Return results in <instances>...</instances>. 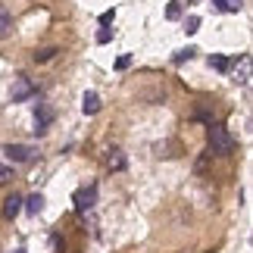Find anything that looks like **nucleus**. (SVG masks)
<instances>
[{"instance_id":"5","label":"nucleus","mask_w":253,"mask_h":253,"mask_svg":"<svg viewBox=\"0 0 253 253\" xmlns=\"http://www.w3.org/2000/svg\"><path fill=\"white\" fill-rule=\"evenodd\" d=\"M94 200H97V184H87V188H82L79 194H75V210H79V212L91 210Z\"/></svg>"},{"instance_id":"15","label":"nucleus","mask_w":253,"mask_h":253,"mask_svg":"<svg viewBox=\"0 0 253 253\" xmlns=\"http://www.w3.org/2000/svg\"><path fill=\"white\" fill-rule=\"evenodd\" d=\"M197 53L194 47H184V50H175V56H172V63H184V60H191V56Z\"/></svg>"},{"instance_id":"13","label":"nucleus","mask_w":253,"mask_h":253,"mask_svg":"<svg viewBox=\"0 0 253 253\" xmlns=\"http://www.w3.org/2000/svg\"><path fill=\"white\" fill-rule=\"evenodd\" d=\"M56 53H60L56 47H44V50H35V63H47V60H53Z\"/></svg>"},{"instance_id":"7","label":"nucleus","mask_w":253,"mask_h":253,"mask_svg":"<svg viewBox=\"0 0 253 253\" xmlns=\"http://www.w3.org/2000/svg\"><path fill=\"white\" fill-rule=\"evenodd\" d=\"M19 210H22V197H19V194H9V197L3 200V216L6 219H16Z\"/></svg>"},{"instance_id":"4","label":"nucleus","mask_w":253,"mask_h":253,"mask_svg":"<svg viewBox=\"0 0 253 253\" xmlns=\"http://www.w3.org/2000/svg\"><path fill=\"white\" fill-rule=\"evenodd\" d=\"M50 122H53V106L38 103V110H35V134H47Z\"/></svg>"},{"instance_id":"11","label":"nucleus","mask_w":253,"mask_h":253,"mask_svg":"<svg viewBox=\"0 0 253 253\" xmlns=\"http://www.w3.org/2000/svg\"><path fill=\"white\" fill-rule=\"evenodd\" d=\"M25 210L32 212V216H38V212L44 210V197H41V194H32V197L25 200Z\"/></svg>"},{"instance_id":"23","label":"nucleus","mask_w":253,"mask_h":253,"mask_svg":"<svg viewBox=\"0 0 253 253\" xmlns=\"http://www.w3.org/2000/svg\"><path fill=\"white\" fill-rule=\"evenodd\" d=\"M194 3H197V0H194Z\"/></svg>"},{"instance_id":"10","label":"nucleus","mask_w":253,"mask_h":253,"mask_svg":"<svg viewBox=\"0 0 253 253\" xmlns=\"http://www.w3.org/2000/svg\"><path fill=\"white\" fill-rule=\"evenodd\" d=\"M9 32H13V13L0 3V38H6Z\"/></svg>"},{"instance_id":"12","label":"nucleus","mask_w":253,"mask_h":253,"mask_svg":"<svg viewBox=\"0 0 253 253\" xmlns=\"http://www.w3.org/2000/svg\"><path fill=\"white\" fill-rule=\"evenodd\" d=\"M210 66H212V69H219V72H228V69H231V60H228V56L212 53V56H210Z\"/></svg>"},{"instance_id":"3","label":"nucleus","mask_w":253,"mask_h":253,"mask_svg":"<svg viewBox=\"0 0 253 253\" xmlns=\"http://www.w3.org/2000/svg\"><path fill=\"white\" fill-rule=\"evenodd\" d=\"M28 97H35V84L25 79V75H19V79L13 82V91H9V100L13 103H22L28 100Z\"/></svg>"},{"instance_id":"14","label":"nucleus","mask_w":253,"mask_h":253,"mask_svg":"<svg viewBox=\"0 0 253 253\" xmlns=\"http://www.w3.org/2000/svg\"><path fill=\"white\" fill-rule=\"evenodd\" d=\"M219 9H225V13H238L241 6H244V0H216Z\"/></svg>"},{"instance_id":"18","label":"nucleus","mask_w":253,"mask_h":253,"mask_svg":"<svg viewBox=\"0 0 253 253\" xmlns=\"http://www.w3.org/2000/svg\"><path fill=\"white\" fill-rule=\"evenodd\" d=\"M113 41V28H100L97 32V44H110Z\"/></svg>"},{"instance_id":"21","label":"nucleus","mask_w":253,"mask_h":253,"mask_svg":"<svg viewBox=\"0 0 253 253\" xmlns=\"http://www.w3.org/2000/svg\"><path fill=\"white\" fill-rule=\"evenodd\" d=\"M128 63H131V56L125 53V56H119V63H116V69H125V66H128Z\"/></svg>"},{"instance_id":"6","label":"nucleus","mask_w":253,"mask_h":253,"mask_svg":"<svg viewBox=\"0 0 253 253\" xmlns=\"http://www.w3.org/2000/svg\"><path fill=\"white\" fill-rule=\"evenodd\" d=\"M253 69V56L250 53H244V56H241V63L235 66V82H241V84H250V72Z\"/></svg>"},{"instance_id":"22","label":"nucleus","mask_w":253,"mask_h":253,"mask_svg":"<svg viewBox=\"0 0 253 253\" xmlns=\"http://www.w3.org/2000/svg\"><path fill=\"white\" fill-rule=\"evenodd\" d=\"M16 253H25V250H16Z\"/></svg>"},{"instance_id":"19","label":"nucleus","mask_w":253,"mask_h":253,"mask_svg":"<svg viewBox=\"0 0 253 253\" xmlns=\"http://www.w3.org/2000/svg\"><path fill=\"white\" fill-rule=\"evenodd\" d=\"M113 19H116V9H106V13H100V25L106 28V25L113 22Z\"/></svg>"},{"instance_id":"1","label":"nucleus","mask_w":253,"mask_h":253,"mask_svg":"<svg viewBox=\"0 0 253 253\" xmlns=\"http://www.w3.org/2000/svg\"><path fill=\"white\" fill-rule=\"evenodd\" d=\"M207 141H210V150L216 153V157H231V153H235V147H238L235 134H231L225 125H219V122H210Z\"/></svg>"},{"instance_id":"8","label":"nucleus","mask_w":253,"mask_h":253,"mask_svg":"<svg viewBox=\"0 0 253 253\" xmlns=\"http://www.w3.org/2000/svg\"><path fill=\"white\" fill-rule=\"evenodd\" d=\"M97 110H100V97H97L94 91H84V97H82V113L84 116H94Z\"/></svg>"},{"instance_id":"9","label":"nucleus","mask_w":253,"mask_h":253,"mask_svg":"<svg viewBox=\"0 0 253 253\" xmlns=\"http://www.w3.org/2000/svg\"><path fill=\"white\" fill-rule=\"evenodd\" d=\"M106 169H113V172L125 169V153L122 150H110V153H106Z\"/></svg>"},{"instance_id":"16","label":"nucleus","mask_w":253,"mask_h":253,"mask_svg":"<svg viewBox=\"0 0 253 253\" xmlns=\"http://www.w3.org/2000/svg\"><path fill=\"white\" fill-rule=\"evenodd\" d=\"M197 28H200V19H197V16L184 19V35H197Z\"/></svg>"},{"instance_id":"2","label":"nucleus","mask_w":253,"mask_h":253,"mask_svg":"<svg viewBox=\"0 0 253 253\" xmlns=\"http://www.w3.org/2000/svg\"><path fill=\"white\" fill-rule=\"evenodd\" d=\"M3 153L9 163H32L38 157V147H32V144H6Z\"/></svg>"},{"instance_id":"17","label":"nucleus","mask_w":253,"mask_h":253,"mask_svg":"<svg viewBox=\"0 0 253 253\" xmlns=\"http://www.w3.org/2000/svg\"><path fill=\"white\" fill-rule=\"evenodd\" d=\"M166 19H181V3L178 0H172V3L166 6Z\"/></svg>"},{"instance_id":"20","label":"nucleus","mask_w":253,"mask_h":253,"mask_svg":"<svg viewBox=\"0 0 253 253\" xmlns=\"http://www.w3.org/2000/svg\"><path fill=\"white\" fill-rule=\"evenodd\" d=\"M9 178H13V172H9L6 166H0V184H3V181H9Z\"/></svg>"}]
</instances>
